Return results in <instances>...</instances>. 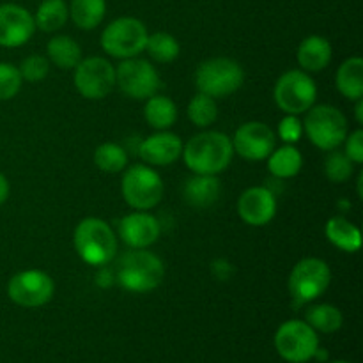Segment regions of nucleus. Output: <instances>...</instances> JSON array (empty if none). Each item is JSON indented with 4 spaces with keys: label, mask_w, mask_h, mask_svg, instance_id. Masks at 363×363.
<instances>
[{
    "label": "nucleus",
    "mask_w": 363,
    "mask_h": 363,
    "mask_svg": "<svg viewBox=\"0 0 363 363\" xmlns=\"http://www.w3.org/2000/svg\"><path fill=\"white\" fill-rule=\"evenodd\" d=\"M354 103H357V106H354V113H357V123L362 124L363 123V98L358 99V101H354Z\"/></svg>",
    "instance_id": "4c0bfd02"
},
{
    "label": "nucleus",
    "mask_w": 363,
    "mask_h": 363,
    "mask_svg": "<svg viewBox=\"0 0 363 363\" xmlns=\"http://www.w3.org/2000/svg\"><path fill=\"white\" fill-rule=\"evenodd\" d=\"M144 52H147L149 57L156 62L169 64L179 57L181 46L177 39L169 32H155V34L147 35Z\"/></svg>",
    "instance_id": "c85d7f7f"
},
{
    "label": "nucleus",
    "mask_w": 363,
    "mask_h": 363,
    "mask_svg": "<svg viewBox=\"0 0 363 363\" xmlns=\"http://www.w3.org/2000/svg\"><path fill=\"white\" fill-rule=\"evenodd\" d=\"M165 279L162 259L145 248H131L117 261L116 280L130 293L144 294L155 291Z\"/></svg>",
    "instance_id": "f03ea898"
},
{
    "label": "nucleus",
    "mask_w": 363,
    "mask_h": 363,
    "mask_svg": "<svg viewBox=\"0 0 363 363\" xmlns=\"http://www.w3.org/2000/svg\"><path fill=\"white\" fill-rule=\"evenodd\" d=\"M74 250L89 266H106L117 255V234L101 218L89 216L77 225L73 234Z\"/></svg>",
    "instance_id": "7ed1b4c3"
},
{
    "label": "nucleus",
    "mask_w": 363,
    "mask_h": 363,
    "mask_svg": "<svg viewBox=\"0 0 363 363\" xmlns=\"http://www.w3.org/2000/svg\"><path fill=\"white\" fill-rule=\"evenodd\" d=\"M325 234L330 243L339 250L354 254L362 247V233L357 225L350 222L344 216H333L328 220L325 227Z\"/></svg>",
    "instance_id": "412c9836"
},
{
    "label": "nucleus",
    "mask_w": 363,
    "mask_h": 363,
    "mask_svg": "<svg viewBox=\"0 0 363 363\" xmlns=\"http://www.w3.org/2000/svg\"><path fill=\"white\" fill-rule=\"evenodd\" d=\"M303 130L315 147L333 151L347 137V119L337 106L314 105L307 110Z\"/></svg>",
    "instance_id": "423d86ee"
},
{
    "label": "nucleus",
    "mask_w": 363,
    "mask_h": 363,
    "mask_svg": "<svg viewBox=\"0 0 363 363\" xmlns=\"http://www.w3.org/2000/svg\"><path fill=\"white\" fill-rule=\"evenodd\" d=\"M332 363H350V362H346V360H337V362H332Z\"/></svg>",
    "instance_id": "ea45409f"
},
{
    "label": "nucleus",
    "mask_w": 363,
    "mask_h": 363,
    "mask_svg": "<svg viewBox=\"0 0 363 363\" xmlns=\"http://www.w3.org/2000/svg\"><path fill=\"white\" fill-rule=\"evenodd\" d=\"M181 156L194 174L216 176L227 170L233 162V140L222 131H202L194 135L186 145H183Z\"/></svg>",
    "instance_id": "f257e3e1"
},
{
    "label": "nucleus",
    "mask_w": 363,
    "mask_h": 363,
    "mask_svg": "<svg viewBox=\"0 0 363 363\" xmlns=\"http://www.w3.org/2000/svg\"><path fill=\"white\" fill-rule=\"evenodd\" d=\"M275 350L289 363H307L319 350V337L312 326L300 319L282 323L275 333Z\"/></svg>",
    "instance_id": "1a4fd4ad"
},
{
    "label": "nucleus",
    "mask_w": 363,
    "mask_h": 363,
    "mask_svg": "<svg viewBox=\"0 0 363 363\" xmlns=\"http://www.w3.org/2000/svg\"><path fill=\"white\" fill-rule=\"evenodd\" d=\"M266 160H268V170L277 179L294 177L303 167V156L293 144H286L279 149L275 147Z\"/></svg>",
    "instance_id": "b1692460"
},
{
    "label": "nucleus",
    "mask_w": 363,
    "mask_h": 363,
    "mask_svg": "<svg viewBox=\"0 0 363 363\" xmlns=\"http://www.w3.org/2000/svg\"><path fill=\"white\" fill-rule=\"evenodd\" d=\"M116 85L128 98L144 101L158 92L162 82L158 71L149 60L131 57L121 60L116 67Z\"/></svg>",
    "instance_id": "9b49d317"
},
{
    "label": "nucleus",
    "mask_w": 363,
    "mask_h": 363,
    "mask_svg": "<svg viewBox=\"0 0 363 363\" xmlns=\"http://www.w3.org/2000/svg\"><path fill=\"white\" fill-rule=\"evenodd\" d=\"M94 165L106 174L123 172L128 165V155L119 144L105 142L94 151Z\"/></svg>",
    "instance_id": "c756f323"
},
{
    "label": "nucleus",
    "mask_w": 363,
    "mask_h": 363,
    "mask_svg": "<svg viewBox=\"0 0 363 363\" xmlns=\"http://www.w3.org/2000/svg\"><path fill=\"white\" fill-rule=\"evenodd\" d=\"M106 13L105 0H71L69 16L82 30H92L103 21Z\"/></svg>",
    "instance_id": "a878e982"
},
{
    "label": "nucleus",
    "mask_w": 363,
    "mask_h": 363,
    "mask_svg": "<svg viewBox=\"0 0 363 363\" xmlns=\"http://www.w3.org/2000/svg\"><path fill=\"white\" fill-rule=\"evenodd\" d=\"M346 156L354 163L360 165L363 163V130H357L346 137Z\"/></svg>",
    "instance_id": "c9c22d12"
},
{
    "label": "nucleus",
    "mask_w": 363,
    "mask_h": 363,
    "mask_svg": "<svg viewBox=\"0 0 363 363\" xmlns=\"http://www.w3.org/2000/svg\"><path fill=\"white\" fill-rule=\"evenodd\" d=\"M67 18L69 7L64 0H43L34 16L35 28L43 32H55L66 25Z\"/></svg>",
    "instance_id": "cd10ccee"
},
{
    "label": "nucleus",
    "mask_w": 363,
    "mask_h": 363,
    "mask_svg": "<svg viewBox=\"0 0 363 363\" xmlns=\"http://www.w3.org/2000/svg\"><path fill=\"white\" fill-rule=\"evenodd\" d=\"M337 89L344 98L358 101L363 98V60L362 57H350L337 71Z\"/></svg>",
    "instance_id": "4be33fe9"
},
{
    "label": "nucleus",
    "mask_w": 363,
    "mask_h": 363,
    "mask_svg": "<svg viewBox=\"0 0 363 363\" xmlns=\"http://www.w3.org/2000/svg\"><path fill=\"white\" fill-rule=\"evenodd\" d=\"M332 45L323 35H308L298 46V64L307 73H319L332 60Z\"/></svg>",
    "instance_id": "aec40b11"
},
{
    "label": "nucleus",
    "mask_w": 363,
    "mask_h": 363,
    "mask_svg": "<svg viewBox=\"0 0 363 363\" xmlns=\"http://www.w3.org/2000/svg\"><path fill=\"white\" fill-rule=\"evenodd\" d=\"M163 181L156 170L147 165H133L124 169L121 194L126 204L135 211H149L162 202Z\"/></svg>",
    "instance_id": "39448f33"
},
{
    "label": "nucleus",
    "mask_w": 363,
    "mask_h": 363,
    "mask_svg": "<svg viewBox=\"0 0 363 363\" xmlns=\"http://www.w3.org/2000/svg\"><path fill=\"white\" fill-rule=\"evenodd\" d=\"M21 84L23 80L18 67L13 64L0 62V101L13 99L20 92Z\"/></svg>",
    "instance_id": "72a5a7b5"
},
{
    "label": "nucleus",
    "mask_w": 363,
    "mask_h": 363,
    "mask_svg": "<svg viewBox=\"0 0 363 363\" xmlns=\"http://www.w3.org/2000/svg\"><path fill=\"white\" fill-rule=\"evenodd\" d=\"M243 67L229 57H213L199 64L195 71V85L199 92L215 99L234 94L243 85Z\"/></svg>",
    "instance_id": "20e7f679"
},
{
    "label": "nucleus",
    "mask_w": 363,
    "mask_h": 363,
    "mask_svg": "<svg viewBox=\"0 0 363 363\" xmlns=\"http://www.w3.org/2000/svg\"><path fill=\"white\" fill-rule=\"evenodd\" d=\"M73 82L85 99H103L116 87V67L103 57H87L74 67Z\"/></svg>",
    "instance_id": "ddd939ff"
},
{
    "label": "nucleus",
    "mask_w": 363,
    "mask_h": 363,
    "mask_svg": "<svg viewBox=\"0 0 363 363\" xmlns=\"http://www.w3.org/2000/svg\"><path fill=\"white\" fill-rule=\"evenodd\" d=\"M353 165L354 163L347 158L346 152L333 149L325 160V174L332 183H346L353 176Z\"/></svg>",
    "instance_id": "2f4dec72"
},
{
    "label": "nucleus",
    "mask_w": 363,
    "mask_h": 363,
    "mask_svg": "<svg viewBox=\"0 0 363 363\" xmlns=\"http://www.w3.org/2000/svg\"><path fill=\"white\" fill-rule=\"evenodd\" d=\"M305 323L318 333H335L342 328V312L330 303L312 305L305 312Z\"/></svg>",
    "instance_id": "bb28decb"
},
{
    "label": "nucleus",
    "mask_w": 363,
    "mask_h": 363,
    "mask_svg": "<svg viewBox=\"0 0 363 363\" xmlns=\"http://www.w3.org/2000/svg\"><path fill=\"white\" fill-rule=\"evenodd\" d=\"M48 60L59 69H74L82 60V46L69 35H57L46 45Z\"/></svg>",
    "instance_id": "393cba45"
},
{
    "label": "nucleus",
    "mask_w": 363,
    "mask_h": 363,
    "mask_svg": "<svg viewBox=\"0 0 363 363\" xmlns=\"http://www.w3.org/2000/svg\"><path fill=\"white\" fill-rule=\"evenodd\" d=\"M301 135H303V123H301L296 116H289V113H287L279 124V137L282 138L286 144L294 145L300 140Z\"/></svg>",
    "instance_id": "f704fd0d"
},
{
    "label": "nucleus",
    "mask_w": 363,
    "mask_h": 363,
    "mask_svg": "<svg viewBox=\"0 0 363 363\" xmlns=\"http://www.w3.org/2000/svg\"><path fill=\"white\" fill-rule=\"evenodd\" d=\"M238 215L247 225H268L277 215L275 194L266 186L247 188L238 199Z\"/></svg>",
    "instance_id": "dca6fc26"
},
{
    "label": "nucleus",
    "mask_w": 363,
    "mask_h": 363,
    "mask_svg": "<svg viewBox=\"0 0 363 363\" xmlns=\"http://www.w3.org/2000/svg\"><path fill=\"white\" fill-rule=\"evenodd\" d=\"M362 184H363V172L360 170V174H358V197H363V190H362Z\"/></svg>",
    "instance_id": "58836bf2"
},
{
    "label": "nucleus",
    "mask_w": 363,
    "mask_h": 363,
    "mask_svg": "<svg viewBox=\"0 0 363 363\" xmlns=\"http://www.w3.org/2000/svg\"><path fill=\"white\" fill-rule=\"evenodd\" d=\"M230 140H233L234 152L248 162H262L277 147L275 131L261 121L241 124Z\"/></svg>",
    "instance_id": "4468645a"
},
{
    "label": "nucleus",
    "mask_w": 363,
    "mask_h": 363,
    "mask_svg": "<svg viewBox=\"0 0 363 363\" xmlns=\"http://www.w3.org/2000/svg\"><path fill=\"white\" fill-rule=\"evenodd\" d=\"M55 293V284L41 269H25L16 273L7 284V296L23 308H39L48 303Z\"/></svg>",
    "instance_id": "f8f14e48"
},
{
    "label": "nucleus",
    "mask_w": 363,
    "mask_h": 363,
    "mask_svg": "<svg viewBox=\"0 0 363 363\" xmlns=\"http://www.w3.org/2000/svg\"><path fill=\"white\" fill-rule=\"evenodd\" d=\"M34 16L25 7L18 4L0 6V46L4 48L23 46L34 35Z\"/></svg>",
    "instance_id": "2eb2a0df"
},
{
    "label": "nucleus",
    "mask_w": 363,
    "mask_h": 363,
    "mask_svg": "<svg viewBox=\"0 0 363 363\" xmlns=\"http://www.w3.org/2000/svg\"><path fill=\"white\" fill-rule=\"evenodd\" d=\"M220 181L216 176L208 174H195L194 177L186 179L183 188V197L190 208L208 209L220 199Z\"/></svg>",
    "instance_id": "6ab92c4d"
},
{
    "label": "nucleus",
    "mask_w": 363,
    "mask_h": 363,
    "mask_svg": "<svg viewBox=\"0 0 363 363\" xmlns=\"http://www.w3.org/2000/svg\"><path fill=\"white\" fill-rule=\"evenodd\" d=\"M162 225L155 215L147 211H133L124 216L117 227V238L130 248H147L158 241Z\"/></svg>",
    "instance_id": "f3484780"
},
{
    "label": "nucleus",
    "mask_w": 363,
    "mask_h": 363,
    "mask_svg": "<svg viewBox=\"0 0 363 363\" xmlns=\"http://www.w3.org/2000/svg\"><path fill=\"white\" fill-rule=\"evenodd\" d=\"M138 155L145 163L155 167L172 165L183 155V142L176 133L158 131L151 137L144 138L138 145Z\"/></svg>",
    "instance_id": "a211bd4d"
},
{
    "label": "nucleus",
    "mask_w": 363,
    "mask_h": 363,
    "mask_svg": "<svg viewBox=\"0 0 363 363\" xmlns=\"http://www.w3.org/2000/svg\"><path fill=\"white\" fill-rule=\"evenodd\" d=\"M144 117L151 128L158 131H165L172 128L177 121V106L167 96H151L145 99Z\"/></svg>",
    "instance_id": "5701e85b"
},
{
    "label": "nucleus",
    "mask_w": 363,
    "mask_h": 363,
    "mask_svg": "<svg viewBox=\"0 0 363 363\" xmlns=\"http://www.w3.org/2000/svg\"><path fill=\"white\" fill-rule=\"evenodd\" d=\"M318 98V87L311 74L303 69L286 71L277 80L273 89V99L282 112L289 116H300L312 108Z\"/></svg>",
    "instance_id": "6e6552de"
},
{
    "label": "nucleus",
    "mask_w": 363,
    "mask_h": 363,
    "mask_svg": "<svg viewBox=\"0 0 363 363\" xmlns=\"http://www.w3.org/2000/svg\"><path fill=\"white\" fill-rule=\"evenodd\" d=\"M188 119L199 128H208L218 119V105H216V99L211 98L208 94H195L194 98L188 103Z\"/></svg>",
    "instance_id": "7c9ffc66"
},
{
    "label": "nucleus",
    "mask_w": 363,
    "mask_h": 363,
    "mask_svg": "<svg viewBox=\"0 0 363 363\" xmlns=\"http://www.w3.org/2000/svg\"><path fill=\"white\" fill-rule=\"evenodd\" d=\"M9 191H11L9 181H7V177L0 172V206L7 201V197H9Z\"/></svg>",
    "instance_id": "e433bc0d"
},
{
    "label": "nucleus",
    "mask_w": 363,
    "mask_h": 363,
    "mask_svg": "<svg viewBox=\"0 0 363 363\" xmlns=\"http://www.w3.org/2000/svg\"><path fill=\"white\" fill-rule=\"evenodd\" d=\"M147 35V28L137 18H117L103 30L101 48L116 59H131L144 52Z\"/></svg>",
    "instance_id": "0eeeda50"
},
{
    "label": "nucleus",
    "mask_w": 363,
    "mask_h": 363,
    "mask_svg": "<svg viewBox=\"0 0 363 363\" xmlns=\"http://www.w3.org/2000/svg\"><path fill=\"white\" fill-rule=\"evenodd\" d=\"M18 71L21 74V80L38 84V82H43L48 77L50 60L43 55H28L27 59L21 60Z\"/></svg>",
    "instance_id": "473e14b6"
},
{
    "label": "nucleus",
    "mask_w": 363,
    "mask_h": 363,
    "mask_svg": "<svg viewBox=\"0 0 363 363\" xmlns=\"http://www.w3.org/2000/svg\"><path fill=\"white\" fill-rule=\"evenodd\" d=\"M332 282V269L323 259L307 257L301 259L289 275V294L296 305L311 303L318 300Z\"/></svg>",
    "instance_id": "9d476101"
}]
</instances>
